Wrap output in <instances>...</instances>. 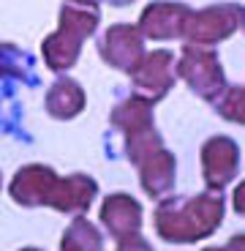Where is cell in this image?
<instances>
[{
  "label": "cell",
  "instance_id": "7a4b0ae2",
  "mask_svg": "<svg viewBox=\"0 0 245 251\" xmlns=\"http://www.w3.org/2000/svg\"><path fill=\"white\" fill-rule=\"evenodd\" d=\"M57 186V177L52 175L44 167H27V170H19V175L14 177L11 194L17 197V202H25V205H36V202H46L55 197L52 188Z\"/></svg>",
  "mask_w": 245,
  "mask_h": 251
},
{
  "label": "cell",
  "instance_id": "5b68a950",
  "mask_svg": "<svg viewBox=\"0 0 245 251\" xmlns=\"http://www.w3.org/2000/svg\"><path fill=\"white\" fill-rule=\"evenodd\" d=\"M229 249H232V246H229ZM229 249H223V251H229ZM207 251H221V249H207Z\"/></svg>",
  "mask_w": 245,
  "mask_h": 251
},
{
  "label": "cell",
  "instance_id": "6da1fadb",
  "mask_svg": "<svg viewBox=\"0 0 245 251\" xmlns=\"http://www.w3.org/2000/svg\"><path fill=\"white\" fill-rule=\"evenodd\" d=\"M223 213V200L218 197H199L191 202H163L158 210V232L172 243H194L201 235H210L218 226Z\"/></svg>",
  "mask_w": 245,
  "mask_h": 251
},
{
  "label": "cell",
  "instance_id": "277c9868",
  "mask_svg": "<svg viewBox=\"0 0 245 251\" xmlns=\"http://www.w3.org/2000/svg\"><path fill=\"white\" fill-rule=\"evenodd\" d=\"M123 243H120L117 251H153L150 246L145 243L142 238H134V235H128V238H120Z\"/></svg>",
  "mask_w": 245,
  "mask_h": 251
},
{
  "label": "cell",
  "instance_id": "8992f818",
  "mask_svg": "<svg viewBox=\"0 0 245 251\" xmlns=\"http://www.w3.org/2000/svg\"><path fill=\"white\" fill-rule=\"evenodd\" d=\"M30 251H33V249H30Z\"/></svg>",
  "mask_w": 245,
  "mask_h": 251
},
{
  "label": "cell",
  "instance_id": "3957f363",
  "mask_svg": "<svg viewBox=\"0 0 245 251\" xmlns=\"http://www.w3.org/2000/svg\"><path fill=\"white\" fill-rule=\"evenodd\" d=\"M139 205L128 194H114L104 205V224L112 229L117 238H128L139 229Z\"/></svg>",
  "mask_w": 245,
  "mask_h": 251
}]
</instances>
